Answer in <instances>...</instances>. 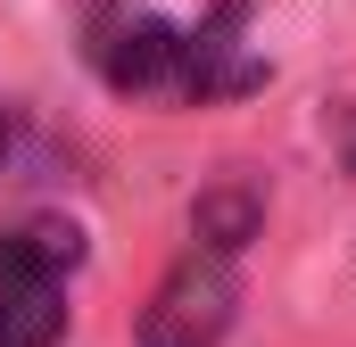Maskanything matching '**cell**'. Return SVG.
Listing matches in <instances>:
<instances>
[{
	"label": "cell",
	"mask_w": 356,
	"mask_h": 347,
	"mask_svg": "<svg viewBox=\"0 0 356 347\" xmlns=\"http://www.w3.org/2000/svg\"><path fill=\"white\" fill-rule=\"evenodd\" d=\"M83 264L75 223H17L0 232V347L67 339V273Z\"/></svg>",
	"instance_id": "obj_1"
},
{
	"label": "cell",
	"mask_w": 356,
	"mask_h": 347,
	"mask_svg": "<svg viewBox=\"0 0 356 347\" xmlns=\"http://www.w3.org/2000/svg\"><path fill=\"white\" fill-rule=\"evenodd\" d=\"M83 58H91V75L108 91H124V99L182 91V33L149 0H91L83 8Z\"/></svg>",
	"instance_id": "obj_2"
},
{
	"label": "cell",
	"mask_w": 356,
	"mask_h": 347,
	"mask_svg": "<svg viewBox=\"0 0 356 347\" xmlns=\"http://www.w3.org/2000/svg\"><path fill=\"white\" fill-rule=\"evenodd\" d=\"M241 306V281L224 248H191V257L158 281V298L141 306V347H224Z\"/></svg>",
	"instance_id": "obj_3"
},
{
	"label": "cell",
	"mask_w": 356,
	"mask_h": 347,
	"mask_svg": "<svg viewBox=\"0 0 356 347\" xmlns=\"http://www.w3.org/2000/svg\"><path fill=\"white\" fill-rule=\"evenodd\" d=\"M266 83V50H257V0H216L191 33H182V91L191 99H241Z\"/></svg>",
	"instance_id": "obj_4"
},
{
	"label": "cell",
	"mask_w": 356,
	"mask_h": 347,
	"mask_svg": "<svg viewBox=\"0 0 356 347\" xmlns=\"http://www.w3.org/2000/svg\"><path fill=\"white\" fill-rule=\"evenodd\" d=\"M257 223H266V198H257L249 182H216V190L199 198V248H224V257H232Z\"/></svg>",
	"instance_id": "obj_5"
},
{
	"label": "cell",
	"mask_w": 356,
	"mask_h": 347,
	"mask_svg": "<svg viewBox=\"0 0 356 347\" xmlns=\"http://www.w3.org/2000/svg\"><path fill=\"white\" fill-rule=\"evenodd\" d=\"M17 133H25V124H17V108H0V174L17 166Z\"/></svg>",
	"instance_id": "obj_6"
}]
</instances>
